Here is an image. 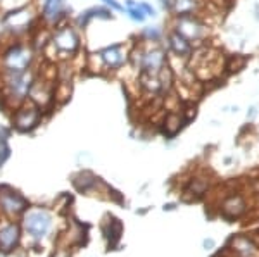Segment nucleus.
Instances as JSON below:
<instances>
[{
    "instance_id": "obj_10",
    "label": "nucleus",
    "mask_w": 259,
    "mask_h": 257,
    "mask_svg": "<svg viewBox=\"0 0 259 257\" xmlns=\"http://www.w3.org/2000/svg\"><path fill=\"white\" fill-rule=\"evenodd\" d=\"M24 228L35 238H41L50 230V216L44 209H30L24 216Z\"/></svg>"
},
{
    "instance_id": "obj_15",
    "label": "nucleus",
    "mask_w": 259,
    "mask_h": 257,
    "mask_svg": "<svg viewBox=\"0 0 259 257\" xmlns=\"http://www.w3.org/2000/svg\"><path fill=\"white\" fill-rule=\"evenodd\" d=\"M204 7V0H173L169 16L180 18V16L199 14Z\"/></svg>"
},
{
    "instance_id": "obj_13",
    "label": "nucleus",
    "mask_w": 259,
    "mask_h": 257,
    "mask_svg": "<svg viewBox=\"0 0 259 257\" xmlns=\"http://www.w3.org/2000/svg\"><path fill=\"white\" fill-rule=\"evenodd\" d=\"M159 124H161L162 133L173 138V136H177L180 131H182V128L187 124V119L182 111H164Z\"/></svg>"
},
{
    "instance_id": "obj_22",
    "label": "nucleus",
    "mask_w": 259,
    "mask_h": 257,
    "mask_svg": "<svg viewBox=\"0 0 259 257\" xmlns=\"http://www.w3.org/2000/svg\"><path fill=\"white\" fill-rule=\"evenodd\" d=\"M245 62H247L245 57L239 56V54H230L227 57V73L233 74V73L242 71V69L245 68Z\"/></svg>"
},
{
    "instance_id": "obj_24",
    "label": "nucleus",
    "mask_w": 259,
    "mask_h": 257,
    "mask_svg": "<svg viewBox=\"0 0 259 257\" xmlns=\"http://www.w3.org/2000/svg\"><path fill=\"white\" fill-rule=\"evenodd\" d=\"M139 6H140V9L145 12L147 18H156L157 16V9L152 6V4H149L147 0H139Z\"/></svg>"
},
{
    "instance_id": "obj_5",
    "label": "nucleus",
    "mask_w": 259,
    "mask_h": 257,
    "mask_svg": "<svg viewBox=\"0 0 259 257\" xmlns=\"http://www.w3.org/2000/svg\"><path fill=\"white\" fill-rule=\"evenodd\" d=\"M2 19H4V26H6L9 40L31 38L33 33L41 26L40 12H38L36 2L30 4V6H26V7H21V9L6 12V14H2Z\"/></svg>"
},
{
    "instance_id": "obj_3",
    "label": "nucleus",
    "mask_w": 259,
    "mask_h": 257,
    "mask_svg": "<svg viewBox=\"0 0 259 257\" xmlns=\"http://www.w3.org/2000/svg\"><path fill=\"white\" fill-rule=\"evenodd\" d=\"M40 62V52L30 38L9 40L0 45V73H24L35 69Z\"/></svg>"
},
{
    "instance_id": "obj_7",
    "label": "nucleus",
    "mask_w": 259,
    "mask_h": 257,
    "mask_svg": "<svg viewBox=\"0 0 259 257\" xmlns=\"http://www.w3.org/2000/svg\"><path fill=\"white\" fill-rule=\"evenodd\" d=\"M133 41H118L106 47L99 48L97 54L102 61V66L106 69V74H118L121 69H124L130 64V52H132Z\"/></svg>"
},
{
    "instance_id": "obj_16",
    "label": "nucleus",
    "mask_w": 259,
    "mask_h": 257,
    "mask_svg": "<svg viewBox=\"0 0 259 257\" xmlns=\"http://www.w3.org/2000/svg\"><path fill=\"white\" fill-rule=\"evenodd\" d=\"M232 245H233V250H235L240 257H257L259 255L256 243H254L252 240H249L247 237L233 238Z\"/></svg>"
},
{
    "instance_id": "obj_21",
    "label": "nucleus",
    "mask_w": 259,
    "mask_h": 257,
    "mask_svg": "<svg viewBox=\"0 0 259 257\" xmlns=\"http://www.w3.org/2000/svg\"><path fill=\"white\" fill-rule=\"evenodd\" d=\"M11 157V145H9V130L0 126V168L6 164Z\"/></svg>"
},
{
    "instance_id": "obj_2",
    "label": "nucleus",
    "mask_w": 259,
    "mask_h": 257,
    "mask_svg": "<svg viewBox=\"0 0 259 257\" xmlns=\"http://www.w3.org/2000/svg\"><path fill=\"white\" fill-rule=\"evenodd\" d=\"M44 50H52V57H50L49 62L74 59V57H78L85 50L83 33L71 23V19L66 21V23H62L59 26L50 30L49 43L41 48V52Z\"/></svg>"
},
{
    "instance_id": "obj_26",
    "label": "nucleus",
    "mask_w": 259,
    "mask_h": 257,
    "mask_svg": "<svg viewBox=\"0 0 259 257\" xmlns=\"http://www.w3.org/2000/svg\"><path fill=\"white\" fill-rule=\"evenodd\" d=\"M159 6L162 11L171 12V6H173V0H159Z\"/></svg>"
},
{
    "instance_id": "obj_20",
    "label": "nucleus",
    "mask_w": 259,
    "mask_h": 257,
    "mask_svg": "<svg viewBox=\"0 0 259 257\" xmlns=\"http://www.w3.org/2000/svg\"><path fill=\"white\" fill-rule=\"evenodd\" d=\"M87 14H89L90 21H112L114 19V12H112L111 9H107L106 6H92L89 7V9H85Z\"/></svg>"
},
{
    "instance_id": "obj_17",
    "label": "nucleus",
    "mask_w": 259,
    "mask_h": 257,
    "mask_svg": "<svg viewBox=\"0 0 259 257\" xmlns=\"http://www.w3.org/2000/svg\"><path fill=\"white\" fill-rule=\"evenodd\" d=\"M123 6H124V14H126V18L130 21H133L137 24H142L147 21V16H145V12L139 6V0H124Z\"/></svg>"
},
{
    "instance_id": "obj_12",
    "label": "nucleus",
    "mask_w": 259,
    "mask_h": 257,
    "mask_svg": "<svg viewBox=\"0 0 259 257\" xmlns=\"http://www.w3.org/2000/svg\"><path fill=\"white\" fill-rule=\"evenodd\" d=\"M0 207L7 214L14 216L26 209V200L16 190L9 188V186H0Z\"/></svg>"
},
{
    "instance_id": "obj_9",
    "label": "nucleus",
    "mask_w": 259,
    "mask_h": 257,
    "mask_svg": "<svg viewBox=\"0 0 259 257\" xmlns=\"http://www.w3.org/2000/svg\"><path fill=\"white\" fill-rule=\"evenodd\" d=\"M36 6L40 12V24L47 30L71 19V6L68 0H36Z\"/></svg>"
},
{
    "instance_id": "obj_14",
    "label": "nucleus",
    "mask_w": 259,
    "mask_h": 257,
    "mask_svg": "<svg viewBox=\"0 0 259 257\" xmlns=\"http://www.w3.org/2000/svg\"><path fill=\"white\" fill-rule=\"evenodd\" d=\"M245 209H247V205H245V200L242 195H230L223 200V204H221V214H223L225 218L228 219H235L242 216V214L245 213Z\"/></svg>"
},
{
    "instance_id": "obj_1",
    "label": "nucleus",
    "mask_w": 259,
    "mask_h": 257,
    "mask_svg": "<svg viewBox=\"0 0 259 257\" xmlns=\"http://www.w3.org/2000/svg\"><path fill=\"white\" fill-rule=\"evenodd\" d=\"M227 57L228 54L207 41L199 47H194V52L189 57V68L195 74V78L207 88V86L220 85V81L228 76Z\"/></svg>"
},
{
    "instance_id": "obj_11",
    "label": "nucleus",
    "mask_w": 259,
    "mask_h": 257,
    "mask_svg": "<svg viewBox=\"0 0 259 257\" xmlns=\"http://www.w3.org/2000/svg\"><path fill=\"white\" fill-rule=\"evenodd\" d=\"M164 47L168 50L169 56H177V57H183V59H189L194 52V45L190 43L189 40H185L182 35H178L177 31L173 30H166L164 31Z\"/></svg>"
},
{
    "instance_id": "obj_27",
    "label": "nucleus",
    "mask_w": 259,
    "mask_h": 257,
    "mask_svg": "<svg viewBox=\"0 0 259 257\" xmlns=\"http://www.w3.org/2000/svg\"><path fill=\"white\" fill-rule=\"evenodd\" d=\"M204 247H206V248H212V247H214V240H204Z\"/></svg>"
},
{
    "instance_id": "obj_23",
    "label": "nucleus",
    "mask_w": 259,
    "mask_h": 257,
    "mask_svg": "<svg viewBox=\"0 0 259 257\" xmlns=\"http://www.w3.org/2000/svg\"><path fill=\"white\" fill-rule=\"evenodd\" d=\"M209 188V181L206 178H192V181L189 183V192L192 195H204Z\"/></svg>"
},
{
    "instance_id": "obj_6",
    "label": "nucleus",
    "mask_w": 259,
    "mask_h": 257,
    "mask_svg": "<svg viewBox=\"0 0 259 257\" xmlns=\"http://www.w3.org/2000/svg\"><path fill=\"white\" fill-rule=\"evenodd\" d=\"M169 30L177 31L185 40H189L194 47H199L202 43L211 41V30L212 28L206 23L199 14L192 16H180V18H173L171 16Z\"/></svg>"
},
{
    "instance_id": "obj_18",
    "label": "nucleus",
    "mask_w": 259,
    "mask_h": 257,
    "mask_svg": "<svg viewBox=\"0 0 259 257\" xmlns=\"http://www.w3.org/2000/svg\"><path fill=\"white\" fill-rule=\"evenodd\" d=\"M19 238V230L16 225H7L4 228H0V245L6 250H9L12 245H16Z\"/></svg>"
},
{
    "instance_id": "obj_19",
    "label": "nucleus",
    "mask_w": 259,
    "mask_h": 257,
    "mask_svg": "<svg viewBox=\"0 0 259 257\" xmlns=\"http://www.w3.org/2000/svg\"><path fill=\"white\" fill-rule=\"evenodd\" d=\"M137 40L147 41V43H161L164 40V31L161 30V26H145L137 35Z\"/></svg>"
},
{
    "instance_id": "obj_8",
    "label": "nucleus",
    "mask_w": 259,
    "mask_h": 257,
    "mask_svg": "<svg viewBox=\"0 0 259 257\" xmlns=\"http://www.w3.org/2000/svg\"><path fill=\"white\" fill-rule=\"evenodd\" d=\"M45 113L31 100H24L16 109L11 111V124L19 133H31L44 121Z\"/></svg>"
},
{
    "instance_id": "obj_25",
    "label": "nucleus",
    "mask_w": 259,
    "mask_h": 257,
    "mask_svg": "<svg viewBox=\"0 0 259 257\" xmlns=\"http://www.w3.org/2000/svg\"><path fill=\"white\" fill-rule=\"evenodd\" d=\"M102 6H106L107 9H111L112 12H124V6L119 0H100Z\"/></svg>"
},
{
    "instance_id": "obj_4",
    "label": "nucleus",
    "mask_w": 259,
    "mask_h": 257,
    "mask_svg": "<svg viewBox=\"0 0 259 257\" xmlns=\"http://www.w3.org/2000/svg\"><path fill=\"white\" fill-rule=\"evenodd\" d=\"M35 78L36 68L24 73H0V106L11 113L28 100Z\"/></svg>"
}]
</instances>
